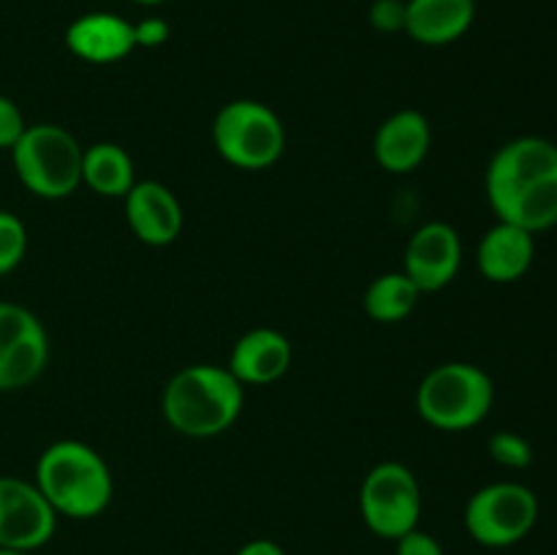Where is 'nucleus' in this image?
<instances>
[{
    "label": "nucleus",
    "mask_w": 557,
    "mask_h": 555,
    "mask_svg": "<svg viewBox=\"0 0 557 555\" xmlns=\"http://www.w3.org/2000/svg\"><path fill=\"white\" fill-rule=\"evenodd\" d=\"M136 183L134 161L125 147L114 141H96L82 152V185L103 199H125Z\"/></svg>",
    "instance_id": "nucleus-18"
},
{
    "label": "nucleus",
    "mask_w": 557,
    "mask_h": 555,
    "mask_svg": "<svg viewBox=\"0 0 557 555\" xmlns=\"http://www.w3.org/2000/svg\"><path fill=\"white\" fill-rule=\"evenodd\" d=\"M536 259V234L498 221L484 232L476 248V264L490 283H517L528 275Z\"/></svg>",
    "instance_id": "nucleus-16"
},
{
    "label": "nucleus",
    "mask_w": 557,
    "mask_h": 555,
    "mask_svg": "<svg viewBox=\"0 0 557 555\" xmlns=\"http://www.w3.org/2000/svg\"><path fill=\"white\" fill-rule=\"evenodd\" d=\"M422 292L403 270L384 272L364 288L362 308L379 324H397L417 310Z\"/></svg>",
    "instance_id": "nucleus-19"
},
{
    "label": "nucleus",
    "mask_w": 557,
    "mask_h": 555,
    "mask_svg": "<svg viewBox=\"0 0 557 555\" xmlns=\"http://www.w3.org/2000/svg\"><path fill=\"white\" fill-rule=\"evenodd\" d=\"M0 555H30V553H22V550H5V547H0Z\"/></svg>",
    "instance_id": "nucleus-28"
},
{
    "label": "nucleus",
    "mask_w": 557,
    "mask_h": 555,
    "mask_svg": "<svg viewBox=\"0 0 557 555\" xmlns=\"http://www.w3.org/2000/svg\"><path fill=\"white\" fill-rule=\"evenodd\" d=\"M462 267V239L446 221H430L411 234L403 254V272L422 294L449 286Z\"/></svg>",
    "instance_id": "nucleus-11"
},
{
    "label": "nucleus",
    "mask_w": 557,
    "mask_h": 555,
    "mask_svg": "<svg viewBox=\"0 0 557 555\" xmlns=\"http://www.w3.org/2000/svg\"><path fill=\"white\" fill-rule=\"evenodd\" d=\"M212 145L218 156L243 172H261L281 161L286 128L275 109L256 98H234L212 120Z\"/></svg>",
    "instance_id": "nucleus-6"
},
{
    "label": "nucleus",
    "mask_w": 557,
    "mask_h": 555,
    "mask_svg": "<svg viewBox=\"0 0 557 555\" xmlns=\"http://www.w3.org/2000/svg\"><path fill=\"white\" fill-rule=\"evenodd\" d=\"M245 386L226 365H188L166 381L161 414L185 439H215L239 419Z\"/></svg>",
    "instance_id": "nucleus-2"
},
{
    "label": "nucleus",
    "mask_w": 557,
    "mask_h": 555,
    "mask_svg": "<svg viewBox=\"0 0 557 555\" xmlns=\"http://www.w3.org/2000/svg\"><path fill=\"white\" fill-rule=\"evenodd\" d=\"M134 36H136V47L156 49V47H161V44L169 41V36H172V27H169V22L161 20V16H147V20L136 22Z\"/></svg>",
    "instance_id": "nucleus-25"
},
{
    "label": "nucleus",
    "mask_w": 557,
    "mask_h": 555,
    "mask_svg": "<svg viewBox=\"0 0 557 555\" xmlns=\"http://www.w3.org/2000/svg\"><path fill=\"white\" fill-rule=\"evenodd\" d=\"M27 254V229L14 212L0 210V275H9Z\"/></svg>",
    "instance_id": "nucleus-21"
},
{
    "label": "nucleus",
    "mask_w": 557,
    "mask_h": 555,
    "mask_svg": "<svg viewBox=\"0 0 557 555\" xmlns=\"http://www.w3.org/2000/svg\"><path fill=\"white\" fill-rule=\"evenodd\" d=\"M476 20V0H406L408 38L422 47H446L466 36Z\"/></svg>",
    "instance_id": "nucleus-17"
},
{
    "label": "nucleus",
    "mask_w": 557,
    "mask_h": 555,
    "mask_svg": "<svg viewBox=\"0 0 557 555\" xmlns=\"http://www.w3.org/2000/svg\"><path fill=\"white\" fill-rule=\"evenodd\" d=\"M370 25L379 33L406 30V0H375L370 5Z\"/></svg>",
    "instance_id": "nucleus-23"
},
{
    "label": "nucleus",
    "mask_w": 557,
    "mask_h": 555,
    "mask_svg": "<svg viewBox=\"0 0 557 555\" xmlns=\"http://www.w3.org/2000/svg\"><path fill=\"white\" fill-rule=\"evenodd\" d=\"M123 201L125 221L139 243L163 248L183 232V205L169 185L158 180H136Z\"/></svg>",
    "instance_id": "nucleus-12"
},
{
    "label": "nucleus",
    "mask_w": 557,
    "mask_h": 555,
    "mask_svg": "<svg viewBox=\"0 0 557 555\" xmlns=\"http://www.w3.org/2000/svg\"><path fill=\"white\" fill-rule=\"evenodd\" d=\"M27 123L20 103L9 96H0V150H11L25 134Z\"/></svg>",
    "instance_id": "nucleus-22"
},
{
    "label": "nucleus",
    "mask_w": 557,
    "mask_h": 555,
    "mask_svg": "<svg viewBox=\"0 0 557 555\" xmlns=\"http://www.w3.org/2000/svg\"><path fill=\"white\" fill-rule=\"evenodd\" d=\"M487 449L490 457L509 471H522L533 462V444L515 430H498L495 435H490Z\"/></svg>",
    "instance_id": "nucleus-20"
},
{
    "label": "nucleus",
    "mask_w": 557,
    "mask_h": 555,
    "mask_svg": "<svg viewBox=\"0 0 557 555\" xmlns=\"http://www.w3.org/2000/svg\"><path fill=\"white\" fill-rule=\"evenodd\" d=\"M395 555H446V553L433 533L422 531V528H413V531L403 533L400 539H395Z\"/></svg>",
    "instance_id": "nucleus-24"
},
{
    "label": "nucleus",
    "mask_w": 557,
    "mask_h": 555,
    "mask_svg": "<svg viewBox=\"0 0 557 555\" xmlns=\"http://www.w3.org/2000/svg\"><path fill=\"white\" fill-rule=\"evenodd\" d=\"M539 495L522 482H490L468 498L462 522L468 536L490 550L520 544L539 522Z\"/></svg>",
    "instance_id": "nucleus-7"
},
{
    "label": "nucleus",
    "mask_w": 557,
    "mask_h": 555,
    "mask_svg": "<svg viewBox=\"0 0 557 555\" xmlns=\"http://www.w3.org/2000/svg\"><path fill=\"white\" fill-rule=\"evenodd\" d=\"M54 528L58 515L36 482L0 473V547L33 553L54 536Z\"/></svg>",
    "instance_id": "nucleus-10"
},
{
    "label": "nucleus",
    "mask_w": 557,
    "mask_h": 555,
    "mask_svg": "<svg viewBox=\"0 0 557 555\" xmlns=\"http://www.w3.org/2000/svg\"><path fill=\"white\" fill-rule=\"evenodd\" d=\"M36 488L58 517L92 520L112 504L114 479L107 460L82 441L63 439L38 455Z\"/></svg>",
    "instance_id": "nucleus-3"
},
{
    "label": "nucleus",
    "mask_w": 557,
    "mask_h": 555,
    "mask_svg": "<svg viewBox=\"0 0 557 555\" xmlns=\"http://www.w3.org/2000/svg\"><path fill=\"white\" fill-rule=\"evenodd\" d=\"M49 365V337L33 310L0 303V392H16L38 381Z\"/></svg>",
    "instance_id": "nucleus-9"
},
{
    "label": "nucleus",
    "mask_w": 557,
    "mask_h": 555,
    "mask_svg": "<svg viewBox=\"0 0 557 555\" xmlns=\"http://www.w3.org/2000/svg\"><path fill=\"white\" fill-rule=\"evenodd\" d=\"M433 147V128L419 109H400L379 125L373 156L389 174H408L424 163Z\"/></svg>",
    "instance_id": "nucleus-13"
},
{
    "label": "nucleus",
    "mask_w": 557,
    "mask_h": 555,
    "mask_svg": "<svg viewBox=\"0 0 557 555\" xmlns=\"http://www.w3.org/2000/svg\"><path fill=\"white\" fill-rule=\"evenodd\" d=\"M9 152L20 183L38 199H65L82 185L85 147L63 125H27Z\"/></svg>",
    "instance_id": "nucleus-5"
},
{
    "label": "nucleus",
    "mask_w": 557,
    "mask_h": 555,
    "mask_svg": "<svg viewBox=\"0 0 557 555\" xmlns=\"http://www.w3.org/2000/svg\"><path fill=\"white\" fill-rule=\"evenodd\" d=\"M234 555H286V550L272 539H250Z\"/></svg>",
    "instance_id": "nucleus-26"
},
{
    "label": "nucleus",
    "mask_w": 557,
    "mask_h": 555,
    "mask_svg": "<svg viewBox=\"0 0 557 555\" xmlns=\"http://www.w3.org/2000/svg\"><path fill=\"white\" fill-rule=\"evenodd\" d=\"M292 362V341L272 326H256L234 343L226 368L243 386H267L281 381Z\"/></svg>",
    "instance_id": "nucleus-15"
},
{
    "label": "nucleus",
    "mask_w": 557,
    "mask_h": 555,
    "mask_svg": "<svg viewBox=\"0 0 557 555\" xmlns=\"http://www.w3.org/2000/svg\"><path fill=\"white\" fill-rule=\"evenodd\" d=\"M134 3H139V5H161V3H166V0H134Z\"/></svg>",
    "instance_id": "nucleus-27"
},
{
    "label": "nucleus",
    "mask_w": 557,
    "mask_h": 555,
    "mask_svg": "<svg viewBox=\"0 0 557 555\" xmlns=\"http://www.w3.org/2000/svg\"><path fill=\"white\" fill-rule=\"evenodd\" d=\"M65 47L85 63H120L136 49L134 22L123 20L112 11H90L71 22L65 30Z\"/></svg>",
    "instance_id": "nucleus-14"
},
{
    "label": "nucleus",
    "mask_w": 557,
    "mask_h": 555,
    "mask_svg": "<svg viewBox=\"0 0 557 555\" xmlns=\"http://www.w3.org/2000/svg\"><path fill=\"white\" fill-rule=\"evenodd\" d=\"M495 384L487 370L473 362H444L417 386V411L430 428L462 433L490 417Z\"/></svg>",
    "instance_id": "nucleus-4"
},
{
    "label": "nucleus",
    "mask_w": 557,
    "mask_h": 555,
    "mask_svg": "<svg viewBox=\"0 0 557 555\" xmlns=\"http://www.w3.org/2000/svg\"><path fill=\"white\" fill-rule=\"evenodd\" d=\"M495 218L531 234L557 226V145L544 136H517L495 150L484 174Z\"/></svg>",
    "instance_id": "nucleus-1"
},
{
    "label": "nucleus",
    "mask_w": 557,
    "mask_h": 555,
    "mask_svg": "<svg viewBox=\"0 0 557 555\" xmlns=\"http://www.w3.org/2000/svg\"><path fill=\"white\" fill-rule=\"evenodd\" d=\"M359 515L379 539H400L422 520V488L406 462L384 460L370 468L359 488Z\"/></svg>",
    "instance_id": "nucleus-8"
}]
</instances>
